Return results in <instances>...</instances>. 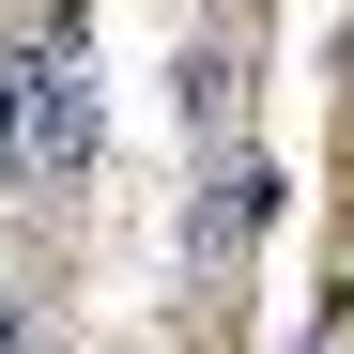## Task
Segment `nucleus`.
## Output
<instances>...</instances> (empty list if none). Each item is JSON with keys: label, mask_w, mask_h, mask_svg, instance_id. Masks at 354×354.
Masks as SVG:
<instances>
[{"label": "nucleus", "mask_w": 354, "mask_h": 354, "mask_svg": "<svg viewBox=\"0 0 354 354\" xmlns=\"http://www.w3.org/2000/svg\"><path fill=\"white\" fill-rule=\"evenodd\" d=\"M262 216H277V169H262V154H216V169H201V201H185V262H201V277H216V262H247V247H262Z\"/></svg>", "instance_id": "1"}, {"label": "nucleus", "mask_w": 354, "mask_h": 354, "mask_svg": "<svg viewBox=\"0 0 354 354\" xmlns=\"http://www.w3.org/2000/svg\"><path fill=\"white\" fill-rule=\"evenodd\" d=\"M185 124H201V139L231 124V46H185Z\"/></svg>", "instance_id": "2"}]
</instances>
